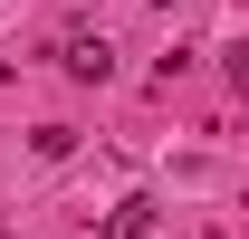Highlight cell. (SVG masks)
I'll list each match as a JSON object with an SVG mask.
<instances>
[{
	"label": "cell",
	"mask_w": 249,
	"mask_h": 239,
	"mask_svg": "<svg viewBox=\"0 0 249 239\" xmlns=\"http://www.w3.org/2000/svg\"><path fill=\"white\" fill-rule=\"evenodd\" d=\"M58 67H67V77H77V86H106V77H115V48L77 29V38H58Z\"/></svg>",
	"instance_id": "obj_1"
},
{
	"label": "cell",
	"mask_w": 249,
	"mask_h": 239,
	"mask_svg": "<svg viewBox=\"0 0 249 239\" xmlns=\"http://www.w3.org/2000/svg\"><path fill=\"white\" fill-rule=\"evenodd\" d=\"M96 239H154V201H144V191H134V201H115Z\"/></svg>",
	"instance_id": "obj_2"
},
{
	"label": "cell",
	"mask_w": 249,
	"mask_h": 239,
	"mask_svg": "<svg viewBox=\"0 0 249 239\" xmlns=\"http://www.w3.org/2000/svg\"><path fill=\"white\" fill-rule=\"evenodd\" d=\"M230 86H249V48H240V58H230Z\"/></svg>",
	"instance_id": "obj_3"
},
{
	"label": "cell",
	"mask_w": 249,
	"mask_h": 239,
	"mask_svg": "<svg viewBox=\"0 0 249 239\" xmlns=\"http://www.w3.org/2000/svg\"><path fill=\"white\" fill-rule=\"evenodd\" d=\"M163 10H173V0H163Z\"/></svg>",
	"instance_id": "obj_4"
}]
</instances>
